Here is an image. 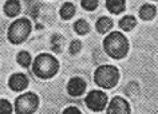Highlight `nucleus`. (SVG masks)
I'll return each instance as SVG.
<instances>
[{"instance_id": "obj_1", "label": "nucleus", "mask_w": 158, "mask_h": 114, "mask_svg": "<svg viewBox=\"0 0 158 114\" xmlns=\"http://www.w3.org/2000/svg\"><path fill=\"white\" fill-rule=\"evenodd\" d=\"M129 40L122 32L114 31L110 32L103 39V50L105 53L113 59H123L129 54Z\"/></svg>"}, {"instance_id": "obj_2", "label": "nucleus", "mask_w": 158, "mask_h": 114, "mask_svg": "<svg viewBox=\"0 0 158 114\" xmlns=\"http://www.w3.org/2000/svg\"><path fill=\"white\" fill-rule=\"evenodd\" d=\"M32 71L40 79H51L59 71V62L51 54H39L32 62Z\"/></svg>"}, {"instance_id": "obj_3", "label": "nucleus", "mask_w": 158, "mask_h": 114, "mask_svg": "<svg viewBox=\"0 0 158 114\" xmlns=\"http://www.w3.org/2000/svg\"><path fill=\"white\" fill-rule=\"evenodd\" d=\"M94 82L98 87H102L105 90L115 87L119 82V70L111 65L99 66L94 73Z\"/></svg>"}, {"instance_id": "obj_4", "label": "nucleus", "mask_w": 158, "mask_h": 114, "mask_svg": "<svg viewBox=\"0 0 158 114\" xmlns=\"http://www.w3.org/2000/svg\"><path fill=\"white\" fill-rule=\"evenodd\" d=\"M31 31H32V24L27 18L16 19L14 23H11L8 27V32H7V38L11 42V44H22L28 39Z\"/></svg>"}, {"instance_id": "obj_5", "label": "nucleus", "mask_w": 158, "mask_h": 114, "mask_svg": "<svg viewBox=\"0 0 158 114\" xmlns=\"http://www.w3.org/2000/svg\"><path fill=\"white\" fill-rule=\"evenodd\" d=\"M39 106V97L35 93H24L15 99V113L16 114H34Z\"/></svg>"}, {"instance_id": "obj_6", "label": "nucleus", "mask_w": 158, "mask_h": 114, "mask_svg": "<svg viewBox=\"0 0 158 114\" xmlns=\"http://www.w3.org/2000/svg\"><path fill=\"white\" fill-rule=\"evenodd\" d=\"M85 103L91 112H102L107 106V94L102 90H91L86 95Z\"/></svg>"}, {"instance_id": "obj_7", "label": "nucleus", "mask_w": 158, "mask_h": 114, "mask_svg": "<svg viewBox=\"0 0 158 114\" xmlns=\"http://www.w3.org/2000/svg\"><path fill=\"white\" fill-rule=\"evenodd\" d=\"M130 105L122 97H114L107 106V114H129Z\"/></svg>"}, {"instance_id": "obj_8", "label": "nucleus", "mask_w": 158, "mask_h": 114, "mask_svg": "<svg viewBox=\"0 0 158 114\" xmlns=\"http://www.w3.org/2000/svg\"><path fill=\"white\" fill-rule=\"evenodd\" d=\"M86 87L87 85H86L85 79H82L81 77H74L67 83V93L71 97H81L86 91Z\"/></svg>"}, {"instance_id": "obj_9", "label": "nucleus", "mask_w": 158, "mask_h": 114, "mask_svg": "<svg viewBox=\"0 0 158 114\" xmlns=\"http://www.w3.org/2000/svg\"><path fill=\"white\" fill-rule=\"evenodd\" d=\"M8 86L12 91H23V90L28 87V78L22 73H15L10 77Z\"/></svg>"}, {"instance_id": "obj_10", "label": "nucleus", "mask_w": 158, "mask_h": 114, "mask_svg": "<svg viewBox=\"0 0 158 114\" xmlns=\"http://www.w3.org/2000/svg\"><path fill=\"white\" fill-rule=\"evenodd\" d=\"M106 8L109 12L114 15H119L125 12L126 10V3L125 0H106Z\"/></svg>"}, {"instance_id": "obj_11", "label": "nucleus", "mask_w": 158, "mask_h": 114, "mask_svg": "<svg viewBox=\"0 0 158 114\" xmlns=\"http://www.w3.org/2000/svg\"><path fill=\"white\" fill-rule=\"evenodd\" d=\"M3 10H4V14L8 18H15L20 12L22 6H20V3H19V0H7Z\"/></svg>"}, {"instance_id": "obj_12", "label": "nucleus", "mask_w": 158, "mask_h": 114, "mask_svg": "<svg viewBox=\"0 0 158 114\" xmlns=\"http://www.w3.org/2000/svg\"><path fill=\"white\" fill-rule=\"evenodd\" d=\"M157 15V8L153 4H143L139 8V18L142 20H153Z\"/></svg>"}, {"instance_id": "obj_13", "label": "nucleus", "mask_w": 158, "mask_h": 114, "mask_svg": "<svg viewBox=\"0 0 158 114\" xmlns=\"http://www.w3.org/2000/svg\"><path fill=\"white\" fill-rule=\"evenodd\" d=\"M95 28L99 34H107L110 30L113 28V20L107 16H102L97 20L95 23Z\"/></svg>"}, {"instance_id": "obj_14", "label": "nucleus", "mask_w": 158, "mask_h": 114, "mask_svg": "<svg viewBox=\"0 0 158 114\" xmlns=\"http://www.w3.org/2000/svg\"><path fill=\"white\" fill-rule=\"evenodd\" d=\"M75 12H77V8H75V6L73 3H64V4L62 6L60 11H59L60 18L64 19V20H70V19L75 15Z\"/></svg>"}, {"instance_id": "obj_15", "label": "nucleus", "mask_w": 158, "mask_h": 114, "mask_svg": "<svg viewBox=\"0 0 158 114\" xmlns=\"http://www.w3.org/2000/svg\"><path fill=\"white\" fill-rule=\"evenodd\" d=\"M137 26V19L131 16V15H126V16H123L119 20V27H121V30H123V31H131L134 27Z\"/></svg>"}, {"instance_id": "obj_16", "label": "nucleus", "mask_w": 158, "mask_h": 114, "mask_svg": "<svg viewBox=\"0 0 158 114\" xmlns=\"http://www.w3.org/2000/svg\"><path fill=\"white\" fill-rule=\"evenodd\" d=\"M74 30H75V32L79 35H86L90 32V24L85 19H79V20L74 23Z\"/></svg>"}, {"instance_id": "obj_17", "label": "nucleus", "mask_w": 158, "mask_h": 114, "mask_svg": "<svg viewBox=\"0 0 158 114\" xmlns=\"http://www.w3.org/2000/svg\"><path fill=\"white\" fill-rule=\"evenodd\" d=\"M16 61L22 67H30L31 62H32V58H31L28 51H20V53H18V55H16Z\"/></svg>"}, {"instance_id": "obj_18", "label": "nucleus", "mask_w": 158, "mask_h": 114, "mask_svg": "<svg viewBox=\"0 0 158 114\" xmlns=\"http://www.w3.org/2000/svg\"><path fill=\"white\" fill-rule=\"evenodd\" d=\"M51 43H52V46H51V49H52L55 53H60L62 49H63V44H64V38L62 36V35H54L52 39H51Z\"/></svg>"}, {"instance_id": "obj_19", "label": "nucleus", "mask_w": 158, "mask_h": 114, "mask_svg": "<svg viewBox=\"0 0 158 114\" xmlns=\"http://www.w3.org/2000/svg\"><path fill=\"white\" fill-rule=\"evenodd\" d=\"M81 6L86 11H94L98 7V0H81Z\"/></svg>"}, {"instance_id": "obj_20", "label": "nucleus", "mask_w": 158, "mask_h": 114, "mask_svg": "<svg viewBox=\"0 0 158 114\" xmlns=\"http://www.w3.org/2000/svg\"><path fill=\"white\" fill-rule=\"evenodd\" d=\"M12 113V105L7 99H0V114H11Z\"/></svg>"}, {"instance_id": "obj_21", "label": "nucleus", "mask_w": 158, "mask_h": 114, "mask_svg": "<svg viewBox=\"0 0 158 114\" xmlns=\"http://www.w3.org/2000/svg\"><path fill=\"white\" fill-rule=\"evenodd\" d=\"M81 49H82V43L79 40L71 42V44H70V54L71 55H77L79 51H81Z\"/></svg>"}, {"instance_id": "obj_22", "label": "nucleus", "mask_w": 158, "mask_h": 114, "mask_svg": "<svg viewBox=\"0 0 158 114\" xmlns=\"http://www.w3.org/2000/svg\"><path fill=\"white\" fill-rule=\"evenodd\" d=\"M63 114H81V110L75 106H69L67 109L63 110Z\"/></svg>"}, {"instance_id": "obj_23", "label": "nucleus", "mask_w": 158, "mask_h": 114, "mask_svg": "<svg viewBox=\"0 0 158 114\" xmlns=\"http://www.w3.org/2000/svg\"><path fill=\"white\" fill-rule=\"evenodd\" d=\"M154 2H156V0H154Z\"/></svg>"}]
</instances>
